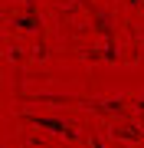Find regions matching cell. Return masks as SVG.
<instances>
[{"mask_svg":"<svg viewBox=\"0 0 144 148\" xmlns=\"http://www.w3.org/2000/svg\"><path fill=\"white\" fill-rule=\"evenodd\" d=\"M33 125H39V128H49V132H56V135H66V138H79L75 125H69V122H62V119H43V115H36V119H33Z\"/></svg>","mask_w":144,"mask_h":148,"instance_id":"obj_1","label":"cell"}]
</instances>
